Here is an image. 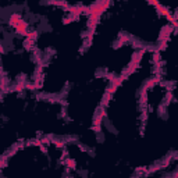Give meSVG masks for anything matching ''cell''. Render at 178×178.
Segmentation results:
<instances>
[{
  "mask_svg": "<svg viewBox=\"0 0 178 178\" xmlns=\"http://www.w3.org/2000/svg\"><path fill=\"white\" fill-rule=\"evenodd\" d=\"M21 21H22V17L20 16V14L14 13V14H11V16H10V25L13 26V28H16V26L18 25Z\"/></svg>",
  "mask_w": 178,
  "mask_h": 178,
  "instance_id": "obj_2",
  "label": "cell"
},
{
  "mask_svg": "<svg viewBox=\"0 0 178 178\" xmlns=\"http://www.w3.org/2000/svg\"><path fill=\"white\" fill-rule=\"evenodd\" d=\"M24 88H26V87H25V84H24V82H18V84H17V87L14 88V89H16L17 92H21Z\"/></svg>",
  "mask_w": 178,
  "mask_h": 178,
  "instance_id": "obj_6",
  "label": "cell"
},
{
  "mask_svg": "<svg viewBox=\"0 0 178 178\" xmlns=\"http://www.w3.org/2000/svg\"><path fill=\"white\" fill-rule=\"evenodd\" d=\"M14 29H16V32L18 35H24V36H26V34H28V24L22 20V21L20 22Z\"/></svg>",
  "mask_w": 178,
  "mask_h": 178,
  "instance_id": "obj_1",
  "label": "cell"
},
{
  "mask_svg": "<svg viewBox=\"0 0 178 178\" xmlns=\"http://www.w3.org/2000/svg\"><path fill=\"white\" fill-rule=\"evenodd\" d=\"M127 40H128V36H127V35H123V36H120V39H118V42H117V47L121 46L123 43H125Z\"/></svg>",
  "mask_w": 178,
  "mask_h": 178,
  "instance_id": "obj_4",
  "label": "cell"
},
{
  "mask_svg": "<svg viewBox=\"0 0 178 178\" xmlns=\"http://www.w3.org/2000/svg\"><path fill=\"white\" fill-rule=\"evenodd\" d=\"M66 164H67L68 168H75L77 167V162H75V160H73V159H67Z\"/></svg>",
  "mask_w": 178,
  "mask_h": 178,
  "instance_id": "obj_3",
  "label": "cell"
},
{
  "mask_svg": "<svg viewBox=\"0 0 178 178\" xmlns=\"http://www.w3.org/2000/svg\"><path fill=\"white\" fill-rule=\"evenodd\" d=\"M25 38H26V39H29V40H34L35 38H36V32H28Z\"/></svg>",
  "mask_w": 178,
  "mask_h": 178,
  "instance_id": "obj_5",
  "label": "cell"
}]
</instances>
